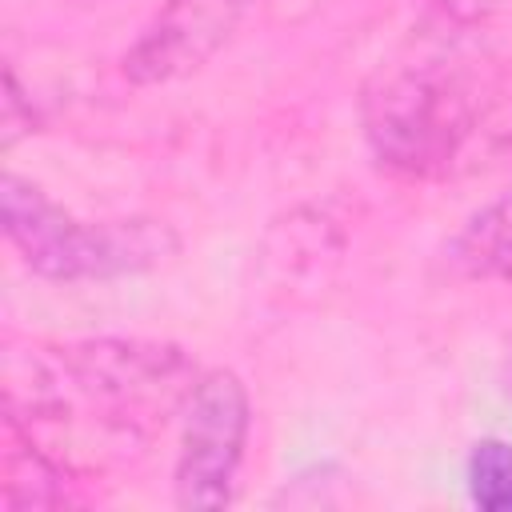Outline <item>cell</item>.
Here are the masks:
<instances>
[{"label": "cell", "mask_w": 512, "mask_h": 512, "mask_svg": "<svg viewBox=\"0 0 512 512\" xmlns=\"http://www.w3.org/2000/svg\"><path fill=\"white\" fill-rule=\"evenodd\" d=\"M56 368L100 412L104 424L124 432L184 408L196 380L204 376L180 344L140 336L76 340L56 352Z\"/></svg>", "instance_id": "3957f363"}, {"label": "cell", "mask_w": 512, "mask_h": 512, "mask_svg": "<svg viewBox=\"0 0 512 512\" xmlns=\"http://www.w3.org/2000/svg\"><path fill=\"white\" fill-rule=\"evenodd\" d=\"M468 496L484 512H512V444L480 440L468 452Z\"/></svg>", "instance_id": "9c48e42d"}, {"label": "cell", "mask_w": 512, "mask_h": 512, "mask_svg": "<svg viewBox=\"0 0 512 512\" xmlns=\"http://www.w3.org/2000/svg\"><path fill=\"white\" fill-rule=\"evenodd\" d=\"M360 124L380 168L444 180L512 144V96L496 72L424 52L384 64L364 84Z\"/></svg>", "instance_id": "6da1fadb"}, {"label": "cell", "mask_w": 512, "mask_h": 512, "mask_svg": "<svg viewBox=\"0 0 512 512\" xmlns=\"http://www.w3.org/2000/svg\"><path fill=\"white\" fill-rule=\"evenodd\" d=\"M4 236L24 264L48 280H112L168 264L180 252V236L168 220L132 216L84 224L52 204L32 180L4 172L0 184Z\"/></svg>", "instance_id": "7a4b0ae2"}, {"label": "cell", "mask_w": 512, "mask_h": 512, "mask_svg": "<svg viewBox=\"0 0 512 512\" xmlns=\"http://www.w3.org/2000/svg\"><path fill=\"white\" fill-rule=\"evenodd\" d=\"M444 260L468 280L512 284V188L464 220V228L444 244Z\"/></svg>", "instance_id": "ba28073f"}, {"label": "cell", "mask_w": 512, "mask_h": 512, "mask_svg": "<svg viewBox=\"0 0 512 512\" xmlns=\"http://www.w3.org/2000/svg\"><path fill=\"white\" fill-rule=\"evenodd\" d=\"M256 4H260V0H256Z\"/></svg>", "instance_id": "7c38bea8"}, {"label": "cell", "mask_w": 512, "mask_h": 512, "mask_svg": "<svg viewBox=\"0 0 512 512\" xmlns=\"http://www.w3.org/2000/svg\"><path fill=\"white\" fill-rule=\"evenodd\" d=\"M256 0H164L120 60V72L148 88L200 72L240 28Z\"/></svg>", "instance_id": "5b68a950"}, {"label": "cell", "mask_w": 512, "mask_h": 512, "mask_svg": "<svg viewBox=\"0 0 512 512\" xmlns=\"http://www.w3.org/2000/svg\"><path fill=\"white\" fill-rule=\"evenodd\" d=\"M344 252V228L324 208H296L280 220H272L264 236V272L276 284L316 280L324 276Z\"/></svg>", "instance_id": "8992f818"}, {"label": "cell", "mask_w": 512, "mask_h": 512, "mask_svg": "<svg viewBox=\"0 0 512 512\" xmlns=\"http://www.w3.org/2000/svg\"><path fill=\"white\" fill-rule=\"evenodd\" d=\"M4 432H8V448H4V508H60L72 500V480L68 468L36 444V436L28 428H20L16 420L4 416Z\"/></svg>", "instance_id": "52a82bcc"}, {"label": "cell", "mask_w": 512, "mask_h": 512, "mask_svg": "<svg viewBox=\"0 0 512 512\" xmlns=\"http://www.w3.org/2000/svg\"><path fill=\"white\" fill-rule=\"evenodd\" d=\"M456 24H476V20H488V16H500L512 8V0H436Z\"/></svg>", "instance_id": "8fae6325"}, {"label": "cell", "mask_w": 512, "mask_h": 512, "mask_svg": "<svg viewBox=\"0 0 512 512\" xmlns=\"http://www.w3.org/2000/svg\"><path fill=\"white\" fill-rule=\"evenodd\" d=\"M180 428V456H176V504L180 508H224L236 492V468L244 460L252 404L248 388L236 372L212 368L196 380Z\"/></svg>", "instance_id": "277c9868"}, {"label": "cell", "mask_w": 512, "mask_h": 512, "mask_svg": "<svg viewBox=\"0 0 512 512\" xmlns=\"http://www.w3.org/2000/svg\"><path fill=\"white\" fill-rule=\"evenodd\" d=\"M36 132V112H32V100L24 96L20 80L12 68H4V100H0V144L12 148L20 136Z\"/></svg>", "instance_id": "30bf717a"}]
</instances>
